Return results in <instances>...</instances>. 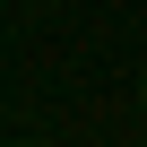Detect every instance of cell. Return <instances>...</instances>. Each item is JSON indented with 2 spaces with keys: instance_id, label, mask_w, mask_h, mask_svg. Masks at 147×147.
Listing matches in <instances>:
<instances>
[{
  "instance_id": "6da1fadb",
  "label": "cell",
  "mask_w": 147,
  "mask_h": 147,
  "mask_svg": "<svg viewBox=\"0 0 147 147\" xmlns=\"http://www.w3.org/2000/svg\"><path fill=\"white\" fill-rule=\"evenodd\" d=\"M138 104H147V78H138Z\"/></svg>"
}]
</instances>
